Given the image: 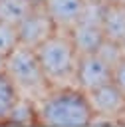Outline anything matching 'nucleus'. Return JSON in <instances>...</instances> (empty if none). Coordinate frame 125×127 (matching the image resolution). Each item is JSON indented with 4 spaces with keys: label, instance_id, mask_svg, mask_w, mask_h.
<instances>
[{
    "label": "nucleus",
    "instance_id": "nucleus-19",
    "mask_svg": "<svg viewBox=\"0 0 125 127\" xmlns=\"http://www.w3.org/2000/svg\"><path fill=\"white\" fill-rule=\"evenodd\" d=\"M105 2H123V0H105Z\"/></svg>",
    "mask_w": 125,
    "mask_h": 127
},
{
    "label": "nucleus",
    "instance_id": "nucleus-2",
    "mask_svg": "<svg viewBox=\"0 0 125 127\" xmlns=\"http://www.w3.org/2000/svg\"><path fill=\"white\" fill-rule=\"evenodd\" d=\"M2 71L6 73V77L10 79V83L14 85L18 95L24 97H44L52 87L40 67L36 50L26 48V46H16L12 52H8L4 56V67Z\"/></svg>",
    "mask_w": 125,
    "mask_h": 127
},
{
    "label": "nucleus",
    "instance_id": "nucleus-13",
    "mask_svg": "<svg viewBox=\"0 0 125 127\" xmlns=\"http://www.w3.org/2000/svg\"><path fill=\"white\" fill-rule=\"evenodd\" d=\"M95 54L113 69L121 60H123V52H121V46L117 42H111V40H103L99 44V48L95 50Z\"/></svg>",
    "mask_w": 125,
    "mask_h": 127
},
{
    "label": "nucleus",
    "instance_id": "nucleus-5",
    "mask_svg": "<svg viewBox=\"0 0 125 127\" xmlns=\"http://www.w3.org/2000/svg\"><path fill=\"white\" fill-rule=\"evenodd\" d=\"M111 73H113V69L95 52L93 54H79L77 56L73 79H75L79 89L91 91V89L111 81Z\"/></svg>",
    "mask_w": 125,
    "mask_h": 127
},
{
    "label": "nucleus",
    "instance_id": "nucleus-12",
    "mask_svg": "<svg viewBox=\"0 0 125 127\" xmlns=\"http://www.w3.org/2000/svg\"><path fill=\"white\" fill-rule=\"evenodd\" d=\"M18 93L14 89V85L10 83V79L6 77L4 71H0V123L6 121L8 117V111L12 107V103L16 101Z\"/></svg>",
    "mask_w": 125,
    "mask_h": 127
},
{
    "label": "nucleus",
    "instance_id": "nucleus-8",
    "mask_svg": "<svg viewBox=\"0 0 125 127\" xmlns=\"http://www.w3.org/2000/svg\"><path fill=\"white\" fill-rule=\"evenodd\" d=\"M67 34H69V40H71L77 56H79V54H93V52L99 48V44L105 40V38H103V30H101V26H97V24L75 22V24L67 30Z\"/></svg>",
    "mask_w": 125,
    "mask_h": 127
},
{
    "label": "nucleus",
    "instance_id": "nucleus-6",
    "mask_svg": "<svg viewBox=\"0 0 125 127\" xmlns=\"http://www.w3.org/2000/svg\"><path fill=\"white\" fill-rule=\"evenodd\" d=\"M85 95L91 105V111L97 115L119 119L121 113L125 111V95L113 81H107L91 91H85Z\"/></svg>",
    "mask_w": 125,
    "mask_h": 127
},
{
    "label": "nucleus",
    "instance_id": "nucleus-7",
    "mask_svg": "<svg viewBox=\"0 0 125 127\" xmlns=\"http://www.w3.org/2000/svg\"><path fill=\"white\" fill-rule=\"evenodd\" d=\"M42 6L58 30H69L81 14L83 0H44Z\"/></svg>",
    "mask_w": 125,
    "mask_h": 127
},
{
    "label": "nucleus",
    "instance_id": "nucleus-1",
    "mask_svg": "<svg viewBox=\"0 0 125 127\" xmlns=\"http://www.w3.org/2000/svg\"><path fill=\"white\" fill-rule=\"evenodd\" d=\"M38 123L46 127H89L91 105L79 87H56L36 101Z\"/></svg>",
    "mask_w": 125,
    "mask_h": 127
},
{
    "label": "nucleus",
    "instance_id": "nucleus-11",
    "mask_svg": "<svg viewBox=\"0 0 125 127\" xmlns=\"http://www.w3.org/2000/svg\"><path fill=\"white\" fill-rule=\"evenodd\" d=\"M34 6L32 0H0V20L16 26Z\"/></svg>",
    "mask_w": 125,
    "mask_h": 127
},
{
    "label": "nucleus",
    "instance_id": "nucleus-17",
    "mask_svg": "<svg viewBox=\"0 0 125 127\" xmlns=\"http://www.w3.org/2000/svg\"><path fill=\"white\" fill-rule=\"evenodd\" d=\"M119 123H121V125H125V111L121 113V117H119Z\"/></svg>",
    "mask_w": 125,
    "mask_h": 127
},
{
    "label": "nucleus",
    "instance_id": "nucleus-14",
    "mask_svg": "<svg viewBox=\"0 0 125 127\" xmlns=\"http://www.w3.org/2000/svg\"><path fill=\"white\" fill-rule=\"evenodd\" d=\"M18 46V32L16 26L0 20V56H6Z\"/></svg>",
    "mask_w": 125,
    "mask_h": 127
},
{
    "label": "nucleus",
    "instance_id": "nucleus-16",
    "mask_svg": "<svg viewBox=\"0 0 125 127\" xmlns=\"http://www.w3.org/2000/svg\"><path fill=\"white\" fill-rule=\"evenodd\" d=\"M119 46H121V52H123V58H125V38L119 42Z\"/></svg>",
    "mask_w": 125,
    "mask_h": 127
},
{
    "label": "nucleus",
    "instance_id": "nucleus-15",
    "mask_svg": "<svg viewBox=\"0 0 125 127\" xmlns=\"http://www.w3.org/2000/svg\"><path fill=\"white\" fill-rule=\"evenodd\" d=\"M111 81L123 91V95H125V58L113 67V73H111Z\"/></svg>",
    "mask_w": 125,
    "mask_h": 127
},
{
    "label": "nucleus",
    "instance_id": "nucleus-10",
    "mask_svg": "<svg viewBox=\"0 0 125 127\" xmlns=\"http://www.w3.org/2000/svg\"><path fill=\"white\" fill-rule=\"evenodd\" d=\"M8 125H18V127H28L38 123V111H36V101L24 95H18L16 101L12 103L6 121Z\"/></svg>",
    "mask_w": 125,
    "mask_h": 127
},
{
    "label": "nucleus",
    "instance_id": "nucleus-3",
    "mask_svg": "<svg viewBox=\"0 0 125 127\" xmlns=\"http://www.w3.org/2000/svg\"><path fill=\"white\" fill-rule=\"evenodd\" d=\"M36 56L40 62V67L48 79V83H62L65 79L73 77L77 52L69 40L67 30L65 32H54L46 42H42L36 48Z\"/></svg>",
    "mask_w": 125,
    "mask_h": 127
},
{
    "label": "nucleus",
    "instance_id": "nucleus-20",
    "mask_svg": "<svg viewBox=\"0 0 125 127\" xmlns=\"http://www.w3.org/2000/svg\"><path fill=\"white\" fill-rule=\"evenodd\" d=\"M123 2H125V0H123Z\"/></svg>",
    "mask_w": 125,
    "mask_h": 127
},
{
    "label": "nucleus",
    "instance_id": "nucleus-18",
    "mask_svg": "<svg viewBox=\"0 0 125 127\" xmlns=\"http://www.w3.org/2000/svg\"><path fill=\"white\" fill-rule=\"evenodd\" d=\"M44 0H32V4H42Z\"/></svg>",
    "mask_w": 125,
    "mask_h": 127
},
{
    "label": "nucleus",
    "instance_id": "nucleus-4",
    "mask_svg": "<svg viewBox=\"0 0 125 127\" xmlns=\"http://www.w3.org/2000/svg\"><path fill=\"white\" fill-rule=\"evenodd\" d=\"M56 24L52 22V18L46 14L42 4H36L18 24H16V32H18V44L36 50L42 42H46L54 32H56Z\"/></svg>",
    "mask_w": 125,
    "mask_h": 127
},
{
    "label": "nucleus",
    "instance_id": "nucleus-9",
    "mask_svg": "<svg viewBox=\"0 0 125 127\" xmlns=\"http://www.w3.org/2000/svg\"><path fill=\"white\" fill-rule=\"evenodd\" d=\"M101 30L105 40L119 44L125 38V2H105Z\"/></svg>",
    "mask_w": 125,
    "mask_h": 127
}]
</instances>
